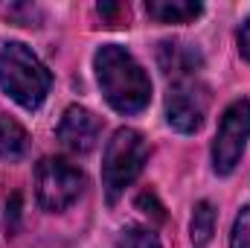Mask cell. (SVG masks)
Here are the masks:
<instances>
[{
	"mask_svg": "<svg viewBox=\"0 0 250 248\" xmlns=\"http://www.w3.org/2000/svg\"><path fill=\"white\" fill-rule=\"evenodd\" d=\"M96 82L108 105L120 114H137L151 102V79L140 62L117 44H105L93 56Z\"/></svg>",
	"mask_w": 250,
	"mask_h": 248,
	"instance_id": "obj_1",
	"label": "cell"
},
{
	"mask_svg": "<svg viewBox=\"0 0 250 248\" xmlns=\"http://www.w3.org/2000/svg\"><path fill=\"white\" fill-rule=\"evenodd\" d=\"M0 88L21 108L35 111L53 88V73L26 44L6 41L0 47Z\"/></svg>",
	"mask_w": 250,
	"mask_h": 248,
	"instance_id": "obj_2",
	"label": "cell"
},
{
	"mask_svg": "<svg viewBox=\"0 0 250 248\" xmlns=\"http://www.w3.org/2000/svg\"><path fill=\"white\" fill-rule=\"evenodd\" d=\"M148 164V143L137 128H117L114 137L105 146V158H102V184L108 193V201L114 204L123 190Z\"/></svg>",
	"mask_w": 250,
	"mask_h": 248,
	"instance_id": "obj_3",
	"label": "cell"
},
{
	"mask_svg": "<svg viewBox=\"0 0 250 248\" xmlns=\"http://www.w3.org/2000/svg\"><path fill=\"white\" fill-rule=\"evenodd\" d=\"M84 193V175L62 158H44L35 167V196L47 213H62Z\"/></svg>",
	"mask_w": 250,
	"mask_h": 248,
	"instance_id": "obj_4",
	"label": "cell"
},
{
	"mask_svg": "<svg viewBox=\"0 0 250 248\" xmlns=\"http://www.w3.org/2000/svg\"><path fill=\"white\" fill-rule=\"evenodd\" d=\"M248 140H250V102L248 99H236L221 114V123H218V131H215L212 170L218 175H230L236 170V164L242 161Z\"/></svg>",
	"mask_w": 250,
	"mask_h": 248,
	"instance_id": "obj_5",
	"label": "cell"
},
{
	"mask_svg": "<svg viewBox=\"0 0 250 248\" xmlns=\"http://www.w3.org/2000/svg\"><path fill=\"white\" fill-rule=\"evenodd\" d=\"M207 105H209L207 88L198 85L195 79H181L166 94V120L175 131L192 134V131H198L204 125Z\"/></svg>",
	"mask_w": 250,
	"mask_h": 248,
	"instance_id": "obj_6",
	"label": "cell"
},
{
	"mask_svg": "<svg viewBox=\"0 0 250 248\" xmlns=\"http://www.w3.org/2000/svg\"><path fill=\"white\" fill-rule=\"evenodd\" d=\"M99 131H102V123L93 111L82 108V105H70L64 111L62 123H59V140H62L64 149L76 152V155H84L96 146L99 140Z\"/></svg>",
	"mask_w": 250,
	"mask_h": 248,
	"instance_id": "obj_7",
	"label": "cell"
},
{
	"mask_svg": "<svg viewBox=\"0 0 250 248\" xmlns=\"http://www.w3.org/2000/svg\"><path fill=\"white\" fill-rule=\"evenodd\" d=\"M201 53L187 44V41H160L157 44V64L166 76H172L175 82L192 79V73L201 67Z\"/></svg>",
	"mask_w": 250,
	"mask_h": 248,
	"instance_id": "obj_8",
	"label": "cell"
},
{
	"mask_svg": "<svg viewBox=\"0 0 250 248\" xmlns=\"http://www.w3.org/2000/svg\"><path fill=\"white\" fill-rule=\"evenodd\" d=\"M146 12L160 24H189L204 12V6L195 0H148Z\"/></svg>",
	"mask_w": 250,
	"mask_h": 248,
	"instance_id": "obj_9",
	"label": "cell"
},
{
	"mask_svg": "<svg viewBox=\"0 0 250 248\" xmlns=\"http://www.w3.org/2000/svg\"><path fill=\"white\" fill-rule=\"evenodd\" d=\"M29 149V134L26 128L12 120V117H0V158L6 161H18L23 158Z\"/></svg>",
	"mask_w": 250,
	"mask_h": 248,
	"instance_id": "obj_10",
	"label": "cell"
},
{
	"mask_svg": "<svg viewBox=\"0 0 250 248\" xmlns=\"http://www.w3.org/2000/svg\"><path fill=\"white\" fill-rule=\"evenodd\" d=\"M189 234H192L195 248H204L209 240H212V234H215V210H212L209 201H198V204H195Z\"/></svg>",
	"mask_w": 250,
	"mask_h": 248,
	"instance_id": "obj_11",
	"label": "cell"
},
{
	"mask_svg": "<svg viewBox=\"0 0 250 248\" xmlns=\"http://www.w3.org/2000/svg\"><path fill=\"white\" fill-rule=\"evenodd\" d=\"M117 248H163L157 234L148 228H123L117 234Z\"/></svg>",
	"mask_w": 250,
	"mask_h": 248,
	"instance_id": "obj_12",
	"label": "cell"
},
{
	"mask_svg": "<svg viewBox=\"0 0 250 248\" xmlns=\"http://www.w3.org/2000/svg\"><path fill=\"white\" fill-rule=\"evenodd\" d=\"M230 248H250V207H242L236 222H233Z\"/></svg>",
	"mask_w": 250,
	"mask_h": 248,
	"instance_id": "obj_13",
	"label": "cell"
},
{
	"mask_svg": "<svg viewBox=\"0 0 250 248\" xmlns=\"http://www.w3.org/2000/svg\"><path fill=\"white\" fill-rule=\"evenodd\" d=\"M137 207H140L143 213H151L157 222H163V219H166V213H163L160 201L154 198V193H140V196H137Z\"/></svg>",
	"mask_w": 250,
	"mask_h": 248,
	"instance_id": "obj_14",
	"label": "cell"
},
{
	"mask_svg": "<svg viewBox=\"0 0 250 248\" xmlns=\"http://www.w3.org/2000/svg\"><path fill=\"white\" fill-rule=\"evenodd\" d=\"M18 219H21V196L15 193L6 201V237H12L18 231Z\"/></svg>",
	"mask_w": 250,
	"mask_h": 248,
	"instance_id": "obj_15",
	"label": "cell"
},
{
	"mask_svg": "<svg viewBox=\"0 0 250 248\" xmlns=\"http://www.w3.org/2000/svg\"><path fill=\"white\" fill-rule=\"evenodd\" d=\"M239 53L250 62V21H245L239 29Z\"/></svg>",
	"mask_w": 250,
	"mask_h": 248,
	"instance_id": "obj_16",
	"label": "cell"
},
{
	"mask_svg": "<svg viewBox=\"0 0 250 248\" xmlns=\"http://www.w3.org/2000/svg\"><path fill=\"white\" fill-rule=\"evenodd\" d=\"M99 15H105V18H120L125 15V6H117V3H99Z\"/></svg>",
	"mask_w": 250,
	"mask_h": 248,
	"instance_id": "obj_17",
	"label": "cell"
}]
</instances>
